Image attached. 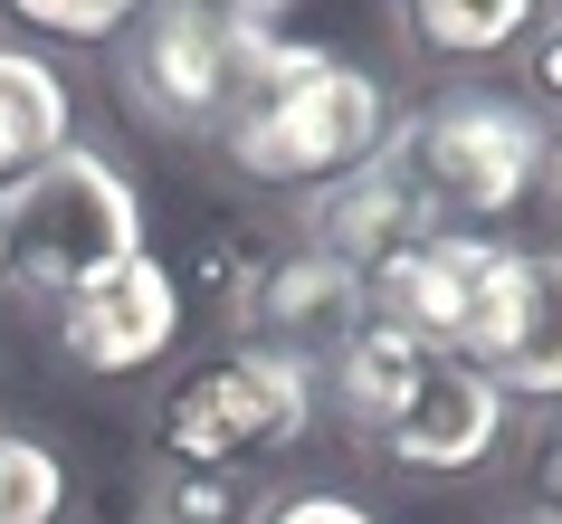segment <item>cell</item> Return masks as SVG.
<instances>
[{
  "instance_id": "cell-4",
  "label": "cell",
  "mask_w": 562,
  "mask_h": 524,
  "mask_svg": "<svg viewBox=\"0 0 562 524\" xmlns=\"http://www.w3.org/2000/svg\"><path fill=\"white\" fill-rule=\"evenodd\" d=\"M0 248H10V287H38L48 305H67L105 267L144 258V201L105 153L67 144L0 191Z\"/></svg>"
},
{
  "instance_id": "cell-20",
  "label": "cell",
  "mask_w": 562,
  "mask_h": 524,
  "mask_svg": "<svg viewBox=\"0 0 562 524\" xmlns=\"http://www.w3.org/2000/svg\"><path fill=\"white\" fill-rule=\"evenodd\" d=\"M543 172H553V191H562V144H553V163H543Z\"/></svg>"
},
{
  "instance_id": "cell-7",
  "label": "cell",
  "mask_w": 562,
  "mask_h": 524,
  "mask_svg": "<svg viewBox=\"0 0 562 524\" xmlns=\"http://www.w3.org/2000/svg\"><path fill=\"white\" fill-rule=\"evenodd\" d=\"M229 315L248 334V353H277V363L315 372V363H344V344L372 324V287L353 267L315 258V248H267L248 267V287L229 296Z\"/></svg>"
},
{
  "instance_id": "cell-3",
  "label": "cell",
  "mask_w": 562,
  "mask_h": 524,
  "mask_svg": "<svg viewBox=\"0 0 562 524\" xmlns=\"http://www.w3.org/2000/svg\"><path fill=\"white\" fill-rule=\"evenodd\" d=\"M382 163L411 181V201L429 210L439 230H458V220H505V210L543 181L553 144H543V124H533L515 96L448 87V96H429V105H411V115H391Z\"/></svg>"
},
{
  "instance_id": "cell-1",
  "label": "cell",
  "mask_w": 562,
  "mask_h": 524,
  "mask_svg": "<svg viewBox=\"0 0 562 524\" xmlns=\"http://www.w3.org/2000/svg\"><path fill=\"white\" fill-rule=\"evenodd\" d=\"M220 144L248 181L325 191L391 144V96L315 38H277V10H229V124Z\"/></svg>"
},
{
  "instance_id": "cell-12",
  "label": "cell",
  "mask_w": 562,
  "mask_h": 524,
  "mask_svg": "<svg viewBox=\"0 0 562 524\" xmlns=\"http://www.w3.org/2000/svg\"><path fill=\"white\" fill-rule=\"evenodd\" d=\"M48 153H67V87L58 67L30 48H0V181L38 172Z\"/></svg>"
},
{
  "instance_id": "cell-8",
  "label": "cell",
  "mask_w": 562,
  "mask_h": 524,
  "mask_svg": "<svg viewBox=\"0 0 562 524\" xmlns=\"http://www.w3.org/2000/svg\"><path fill=\"white\" fill-rule=\"evenodd\" d=\"M458 363H476L515 401H562V248H533V258L505 248L496 296H486Z\"/></svg>"
},
{
  "instance_id": "cell-9",
  "label": "cell",
  "mask_w": 562,
  "mask_h": 524,
  "mask_svg": "<svg viewBox=\"0 0 562 524\" xmlns=\"http://www.w3.org/2000/svg\"><path fill=\"white\" fill-rule=\"evenodd\" d=\"M172 334H181V287H172L162 258H124V267H105L95 287H77L58 305V353L77 372H95V381L162 363Z\"/></svg>"
},
{
  "instance_id": "cell-6",
  "label": "cell",
  "mask_w": 562,
  "mask_h": 524,
  "mask_svg": "<svg viewBox=\"0 0 562 524\" xmlns=\"http://www.w3.org/2000/svg\"><path fill=\"white\" fill-rule=\"evenodd\" d=\"M115 48V96L162 134H191V124H229V10H201V0H172V10H144L124 20Z\"/></svg>"
},
{
  "instance_id": "cell-5",
  "label": "cell",
  "mask_w": 562,
  "mask_h": 524,
  "mask_svg": "<svg viewBox=\"0 0 562 524\" xmlns=\"http://www.w3.org/2000/svg\"><path fill=\"white\" fill-rule=\"evenodd\" d=\"M315 420V372L277 363V353H220L181 381L162 420H153V458H191V467H248L267 448H296Z\"/></svg>"
},
{
  "instance_id": "cell-21",
  "label": "cell",
  "mask_w": 562,
  "mask_h": 524,
  "mask_svg": "<svg viewBox=\"0 0 562 524\" xmlns=\"http://www.w3.org/2000/svg\"><path fill=\"white\" fill-rule=\"evenodd\" d=\"M0 287H10V248H0Z\"/></svg>"
},
{
  "instance_id": "cell-11",
  "label": "cell",
  "mask_w": 562,
  "mask_h": 524,
  "mask_svg": "<svg viewBox=\"0 0 562 524\" xmlns=\"http://www.w3.org/2000/svg\"><path fill=\"white\" fill-rule=\"evenodd\" d=\"M429 230H439V220L411 201V181L391 172L382 153H372L362 172L325 181V191L305 201V248H315V258H334V267H353L362 287H372V277H382L401 248H419Z\"/></svg>"
},
{
  "instance_id": "cell-18",
  "label": "cell",
  "mask_w": 562,
  "mask_h": 524,
  "mask_svg": "<svg viewBox=\"0 0 562 524\" xmlns=\"http://www.w3.org/2000/svg\"><path fill=\"white\" fill-rule=\"evenodd\" d=\"M543 515H562V430L543 438Z\"/></svg>"
},
{
  "instance_id": "cell-19",
  "label": "cell",
  "mask_w": 562,
  "mask_h": 524,
  "mask_svg": "<svg viewBox=\"0 0 562 524\" xmlns=\"http://www.w3.org/2000/svg\"><path fill=\"white\" fill-rule=\"evenodd\" d=\"M515 524H562V515H543V505H533V515H515Z\"/></svg>"
},
{
  "instance_id": "cell-17",
  "label": "cell",
  "mask_w": 562,
  "mask_h": 524,
  "mask_svg": "<svg viewBox=\"0 0 562 524\" xmlns=\"http://www.w3.org/2000/svg\"><path fill=\"white\" fill-rule=\"evenodd\" d=\"M258 524H382L372 505H353V495H277Z\"/></svg>"
},
{
  "instance_id": "cell-16",
  "label": "cell",
  "mask_w": 562,
  "mask_h": 524,
  "mask_svg": "<svg viewBox=\"0 0 562 524\" xmlns=\"http://www.w3.org/2000/svg\"><path fill=\"white\" fill-rule=\"evenodd\" d=\"M525 115H562V10L553 20H533L525 38V96H515Z\"/></svg>"
},
{
  "instance_id": "cell-14",
  "label": "cell",
  "mask_w": 562,
  "mask_h": 524,
  "mask_svg": "<svg viewBox=\"0 0 562 524\" xmlns=\"http://www.w3.org/2000/svg\"><path fill=\"white\" fill-rule=\"evenodd\" d=\"M248 487L229 467H191V458H153L144 477V524H238Z\"/></svg>"
},
{
  "instance_id": "cell-10",
  "label": "cell",
  "mask_w": 562,
  "mask_h": 524,
  "mask_svg": "<svg viewBox=\"0 0 562 524\" xmlns=\"http://www.w3.org/2000/svg\"><path fill=\"white\" fill-rule=\"evenodd\" d=\"M496 267H505L496 238L429 230L419 248H401V258L372 277V315L401 324V334H419V344H439V353H468L476 315H486V296H496Z\"/></svg>"
},
{
  "instance_id": "cell-2",
  "label": "cell",
  "mask_w": 562,
  "mask_h": 524,
  "mask_svg": "<svg viewBox=\"0 0 562 524\" xmlns=\"http://www.w3.org/2000/svg\"><path fill=\"white\" fill-rule=\"evenodd\" d=\"M334 401H344V420H353V438L372 458L411 467V477H468V467L496 458V438H505V391L496 381L476 372V363H458V353L382 324V315L344 344Z\"/></svg>"
},
{
  "instance_id": "cell-15",
  "label": "cell",
  "mask_w": 562,
  "mask_h": 524,
  "mask_svg": "<svg viewBox=\"0 0 562 524\" xmlns=\"http://www.w3.org/2000/svg\"><path fill=\"white\" fill-rule=\"evenodd\" d=\"M134 10L124 0H20V30H58V38H115Z\"/></svg>"
},
{
  "instance_id": "cell-13",
  "label": "cell",
  "mask_w": 562,
  "mask_h": 524,
  "mask_svg": "<svg viewBox=\"0 0 562 524\" xmlns=\"http://www.w3.org/2000/svg\"><path fill=\"white\" fill-rule=\"evenodd\" d=\"M401 30L419 48H439V58H486V48H515L533 30V10L525 0H411Z\"/></svg>"
}]
</instances>
